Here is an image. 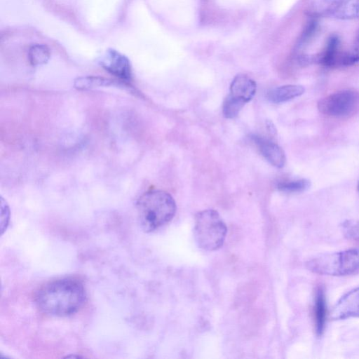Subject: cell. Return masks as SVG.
I'll list each match as a JSON object with an SVG mask.
<instances>
[{
    "instance_id": "ba28073f",
    "label": "cell",
    "mask_w": 359,
    "mask_h": 359,
    "mask_svg": "<svg viewBox=\"0 0 359 359\" xmlns=\"http://www.w3.org/2000/svg\"><path fill=\"white\" fill-rule=\"evenodd\" d=\"M100 65L111 74L125 81L130 80L132 69L129 60L118 51L107 50L100 60Z\"/></svg>"
},
{
    "instance_id": "3957f363",
    "label": "cell",
    "mask_w": 359,
    "mask_h": 359,
    "mask_svg": "<svg viewBox=\"0 0 359 359\" xmlns=\"http://www.w3.org/2000/svg\"><path fill=\"white\" fill-rule=\"evenodd\" d=\"M227 229L219 213L214 210H204L196 215L194 236L198 246L207 251H214L222 246Z\"/></svg>"
},
{
    "instance_id": "6da1fadb",
    "label": "cell",
    "mask_w": 359,
    "mask_h": 359,
    "mask_svg": "<svg viewBox=\"0 0 359 359\" xmlns=\"http://www.w3.org/2000/svg\"><path fill=\"white\" fill-rule=\"evenodd\" d=\"M86 294L83 284L72 278L48 282L36 293V304L43 313L54 316H67L84 304Z\"/></svg>"
},
{
    "instance_id": "7a4b0ae2",
    "label": "cell",
    "mask_w": 359,
    "mask_h": 359,
    "mask_svg": "<svg viewBox=\"0 0 359 359\" xmlns=\"http://www.w3.org/2000/svg\"><path fill=\"white\" fill-rule=\"evenodd\" d=\"M136 208L141 228L146 232H151L172 219L176 211V204L169 193L151 190L139 198Z\"/></svg>"
},
{
    "instance_id": "d6986e66",
    "label": "cell",
    "mask_w": 359,
    "mask_h": 359,
    "mask_svg": "<svg viewBox=\"0 0 359 359\" xmlns=\"http://www.w3.org/2000/svg\"><path fill=\"white\" fill-rule=\"evenodd\" d=\"M355 46L359 48V33L358 34L357 37H356V46Z\"/></svg>"
},
{
    "instance_id": "9c48e42d",
    "label": "cell",
    "mask_w": 359,
    "mask_h": 359,
    "mask_svg": "<svg viewBox=\"0 0 359 359\" xmlns=\"http://www.w3.org/2000/svg\"><path fill=\"white\" fill-rule=\"evenodd\" d=\"M359 316V287L345 294L333 307L331 318L344 320Z\"/></svg>"
},
{
    "instance_id": "8992f818",
    "label": "cell",
    "mask_w": 359,
    "mask_h": 359,
    "mask_svg": "<svg viewBox=\"0 0 359 359\" xmlns=\"http://www.w3.org/2000/svg\"><path fill=\"white\" fill-rule=\"evenodd\" d=\"M318 109L323 114L330 116L353 115L359 110V92L346 89L330 94L318 101Z\"/></svg>"
},
{
    "instance_id": "5bb4252c",
    "label": "cell",
    "mask_w": 359,
    "mask_h": 359,
    "mask_svg": "<svg viewBox=\"0 0 359 359\" xmlns=\"http://www.w3.org/2000/svg\"><path fill=\"white\" fill-rule=\"evenodd\" d=\"M112 85H114L113 81L100 76H82L74 81V87L79 90H88Z\"/></svg>"
},
{
    "instance_id": "52a82bcc",
    "label": "cell",
    "mask_w": 359,
    "mask_h": 359,
    "mask_svg": "<svg viewBox=\"0 0 359 359\" xmlns=\"http://www.w3.org/2000/svg\"><path fill=\"white\" fill-rule=\"evenodd\" d=\"M313 17L332 16L349 20L359 18V0H320L311 11Z\"/></svg>"
},
{
    "instance_id": "ac0fdd59",
    "label": "cell",
    "mask_w": 359,
    "mask_h": 359,
    "mask_svg": "<svg viewBox=\"0 0 359 359\" xmlns=\"http://www.w3.org/2000/svg\"><path fill=\"white\" fill-rule=\"evenodd\" d=\"M267 128L270 133L275 135L276 133V130L272 122L268 121L267 122Z\"/></svg>"
},
{
    "instance_id": "9a60e30c",
    "label": "cell",
    "mask_w": 359,
    "mask_h": 359,
    "mask_svg": "<svg viewBox=\"0 0 359 359\" xmlns=\"http://www.w3.org/2000/svg\"><path fill=\"white\" fill-rule=\"evenodd\" d=\"M50 53L48 48L43 44H34L28 51V58L34 66L46 63L50 58Z\"/></svg>"
},
{
    "instance_id": "7c38bea8",
    "label": "cell",
    "mask_w": 359,
    "mask_h": 359,
    "mask_svg": "<svg viewBox=\"0 0 359 359\" xmlns=\"http://www.w3.org/2000/svg\"><path fill=\"white\" fill-rule=\"evenodd\" d=\"M304 91L300 85H285L271 90L267 97L273 103H282L302 95Z\"/></svg>"
},
{
    "instance_id": "5b68a950",
    "label": "cell",
    "mask_w": 359,
    "mask_h": 359,
    "mask_svg": "<svg viewBox=\"0 0 359 359\" xmlns=\"http://www.w3.org/2000/svg\"><path fill=\"white\" fill-rule=\"evenodd\" d=\"M310 61L332 68L351 66L359 62V48L344 50L340 39L332 35L321 52L310 56Z\"/></svg>"
},
{
    "instance_id": "8fae6325",
    "label": "cell",
    "mask_w": 359,
    "mask_h": 359,
    "mask_svg": "<svg viewBox=\"0 0 359 359\" xmlns=\"http://www.w3.org/2000/svg\"><path fill=\"white\" fill-rule=\"evenodd\" d=\"M256 88L255 81L246 75L238 74L233 79L228 95L245 104L254 97Z\"/></svg>"
},
{
    "instance_id": "30bf717a",
    "label": "cell",
    "mask_w": 359,
    "mask_h": 359,
    "mask_svg": "<svg viewBox=\"0 0 359 359\" xmlns=\"http://www.w3.org/2000/svg\"><path fill=\"white\" fill-rule=\"evenodd\" d=\"M252 140L257 146L262 155L273 166L283 168L286 161L284 151L276 143L264 137L253 135Z\"/></svg>"
},
{
    "instance_id": "4fadbf2b",
    "label": "cell",
    "mask_w": 359,
    "mask_h": 359,
    "mask_svg": "<svg viewBox=\"0 0 359 359\" xmlns=\"http://www.w3.org/2000/svg\"><path fill=\"white\" fill-rule=\"evenodd\" d=\"M326 319V301L324 291L319 287L316 293L314 304V320L316 332L320 336L325 328Z\"/></svg>"
},
{
    "instance_id": "e0dca14e",
    "label": "cell",
    "mask_w": 359,
    "mask_h": 359,
    "mask_svg": "<svg viewBox=\"0 0 359 359\" xmlns=\"http://www.w3.org/2000/svg\"><path fill=\"white\" fill-rule=\"evenodd\" d=\"M244 105L245 104L227 95L222 105L223 114L227 118H233L238 115Z\"/></svg>"
},
{
    "instance_id": "2e32d148",
    "label": "cell",
    "mask_w": 359,
    "mask_h": 359,
    "mask_svg": "<svg viewBox=\"0 0 359 359\" xmlns=\"http://www.w3.org/2000/svg\"><path fill=\"white\" fill-rule=\"evenodd\" d=\"M311 186V182L306 179H299L292 181H285L279 182L276 188L283 192L287 193H298L302 192Z\"/></svg>"
},
{
    "instance_id": "ffe728a7",
    "label": "cell",
    "mask_w": 359,
    "mask_h": 359,
    "mask_svg": "<svg viewBox=\"0 0 359 359\" xmlns=\"http://www.w3.org/2000/svg\"><path fill=\"white\" fill-rule=\"evenodd\" d=\"M357 188H358V192H359V181H358V187H357Z\"/></svg>"
},
{
    "instance_id": "277c9868",
    "label": "cell",
    "mask_w": 359,
    "mask_h": 359,
    "mask_svg": "<svg viewBox=\"0 0 359 359\" xmlns=\"http://www.w3.org/2000/svg\"><path fill=\"white\" fill-rule=\"evenodd\" d=\"M312 272L320 275L340 276L359 269V248L321 255L306 263Z\"/></svg>"
}]
</instances>
